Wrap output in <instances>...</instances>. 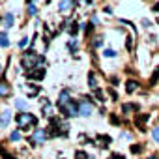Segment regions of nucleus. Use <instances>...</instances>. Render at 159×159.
<instances>
[{"mask_svg": "<svg viewBox=\"0 0 159 159\" xmlns=\"http://www.w3.org/2000/svg\"><path fill=\"white\" fill-rule=\"evenodd\" d=\"M45 131H47V137H51V138H54V137H68L69 125L66 124V120H62L60 116H53V118H49V127Z\"/></svg>", "mask_w": 159, "mask_h": 159, "instance_id": "1", "label": "nucleus"}, {"mask_svg": "<svg viewBox=\"0 0 159 159\" xmlns=\"http://www.w3.org/2000/svg\"><path fill=\"white\" fill-rule=\"evenodd\" d=\"M21 66L24 69H28V71L36 69V68H43V66H45V58H43V56H39V54H34L32 51H28V53L23 54Z\"/></svg>", "mask_w": 159, "mask_h": 159, "instance_id": "2", "label": "nucleus"}, {"mask_svg": "<svg viewBox=\"0 0 159 159\" xmlns=\"http://www.w3.org/2000/svg\"><path fill=\"white\" fill-rule=\"evenodd\" d=\"M15 122L21 129H30V127L38 125V118L30 112H19V116H15Z\"/></svg>", "mask_w": 159, "mask_h": 159, "instance_id": "3", "label": "nucleus"}, {"mask_svg": "<svg viewBox=\"0 0 159 159\" xmlns=\"http://www.w3.org/2000/svg\"><path fill=\"white\" fill-rule=\"evenodd\" d=\"M58 107H60V112H62L66 118L79 116V101H75V99H69L68 103H62Z\"/></svg>", "mask_w": 159, "mask_h": 159, "instance_id": "4", "label": "nucleus"}, {"mask_svg": "<svg viewBox=\"0 0 159 159\" xmlns=\"http://www.w3.org/2000/svg\"><path fill=\"white\" fill-rule=\"evenodd\" d=\"M45 138H47V131H43V129H36V133H34L32 137H30V144H32V146L43 144Z\"/></svg>", "mask_w": 159, "mask_h": 159, "instance_id": "5", "label": "nucleus"}, {"mask_svg": "<svg viewBox=\"0 0 159 159\" xmlns=\"http://www.w3.org/2000/svg\"><path fill=\"white\" fill-rule=\"evenodd\" d=\"M92 111H94V107H92L90 101H86V99L79 101V114H81V116H90Z\"/></svg>", "mask_w": 159, "mask_h": 159, "instance_id": "6", "label": "nucleus"}, {"mask_svg": "<svg viewBox=\"0 0 159 159\" xmlns=\"http://www.w3.org/2000/svg\"><path fill=\"white\" fill-rule=\"evenodd\" d=\"M28 79L30 81H43L45 79V68H36L28 71Z\"/></svg>", "mask_w": 159, "mask_h": 159, "instance_id": "7", "label": "nucleus"}, {"mask_svg": "<svg viewBox=\"0 0 159 159\" xmlns=\"http://www.w3.org/2000/svg\"><path fill=\"white\" fill-rule=\"evenodd\" d=\"M41 103H43V109H41L43 116H47V118H53V116H54V107L51 105V101H47V99H41Z\"/></svg>", "mask_w": 159, "mask_h": 159, "instance_id": "8", "label": "nucleus"}, {"mask_svg": "<svg viewBox=\"0 0 159 159\" xmlns=\"http://www.w3.org/2000/svg\"><path fill=\"white\" fill-rule=\"evenodd\" d=\"M24 92H26L28 97H36L41 92V88H39V86H34V84H24Z\"/></svg>", "mask_w": 159, "mask_h": 159, "instance_id": "9", "label": "nucleus"}, {"mask_svg": "<svg viewBox=\"0 0 159 159\" xmlns=\"http://www.w3.org/2000/svg\"><path fill=\"white\" fill-rule=\"evenodd\" d=\"M73 2H75V0H62V2H60V11H64V13L71 11V8H73Z\"/></svg>", "mask_w": 159, "mask_h": 159, "instance_id": "10", "label": "nucleus"}, {"mask_svg": "<svg viewBox=\"0 0 159 159\" xmlns=\"http://www.w3.org/2000/svg\"><path fill=\"white\" fill-rule=\"evenodd\" d=\"M96 140L99 142V146H101V148H107V146L111 144V137H107V135H97V137H96Z\"/></svg>", "mask_w": 159, "mask_h": 159, "instance_id": "11", "label": "nucleus"}, {"mask_svg": "<svg viewBox=\"0 0 159 159\" xmlns=\"http://www.w3.org/2000/svg\"><path fill=\"white\" fill-rule=\"evenodd\" d=\"M9 120H11V112L9 111H4V114L0 116V127H6L9 124Z\"/></svg>", "mask_w": 159, "mask_h": 159, "instance_id": "12", "label": "nucleus"}, {"mask_svg": "<svg viewBox=\"0 0 159 159\" xmlns=\"http://www.w3.org/2000/svg\"><path fill=\"white\" fill-rule=\"evenodd\" d=\"M137 88H138V83H137V81H127V83H125V92H127V94H133Z\"/></svg>", "mask_w": 159, "mask_h": 159, "instance_id": "13", "label": "nucleus"}, {"mask_svg": "<svg viewBox=\"0 0 159 159\" xmlns=\"http://www.w3.org/2000/svg\"><path fill=\"white\" fill-rule=\"evenodd\" d=\"M146 122H148V116L146 114H140V116H137L135 124H137V127H140V131H142V129H144V125H146Z\"/></svg>", "mask_w": 159, "mask_h": 159, "instance_id": "14", "label": "nucleus"}, {"mask_svg": "<svg viewBox=\"0 0 159 159\" xmlns=\"http://www.w3.org/2000/svg\"><path fill=\"white\" fill-rule=\"evenodd\" d=\"M68 101H69V92L68 90H62V92H60V97H58V105L68 103Z\"/></svg>", "mask_w": 159, "mask_h": 159, "instance_id": "15", "label": "nucleus"}, {"mask_svg": "<svg viewBox=\"0 0 159 159\" xmlns=\"http://www.w3.org/2000/svg\"><path fill=\"white\" fill-rule=\"evenodd\" d=\"M88 86H90L92 90L97 88V81H96V75L94 73H88Z\"/></svg>", "mask_w": 159, "mask_h": 159, "instance_id": "16", "label": "nucleus"}, {"mask_svg": "<svg viewBox=\"0 0 159 159\" xmlns=\"http://www.w3.org/2000/svg\"><path fill=\"white\" fill-rule=\"evenodd\" d=\"M8 45H9V38H8V34L0 32V47H8Z\"/></svg>", "mask_w": 159, "mask_h": 159, "instance_id": "17", "label": "nucleus"}, {"mask_svg": "<svg viewBox=\"0 0 159 159\" xmlns=\"http://www.w3.org/2000/svg\"><path fill=\"white\" fill-rule=\"evenodd\" d=\"M9 94H11V88H9L8 84L0 83V96H9Z\"/></svg>", "mask_w": 159, "mask_h": 159, "instance_id": "18", "label": "nucleus"}, {"mask_svg": "<svg viewBox=\"0 0 159 159\" xmlns=\"http://www.w3.org/2000/svg\"><path fill=\"white\" fill-rule=\"evenodd\" d=\"M75 159H94V157L88 155V153L83 152V150H79V152H75Z\"/></svg>", "mask_w": 159, "mask_h": 159, "instance_id": "19", "label": "nucleus"}, {"mask_svg": "<svg viewBox=\"0 0 159 159\" xmlns=\"http://www.w3.org/2000/svg\"><path fill=\"white\" fill-rule=\"evenodd\" d=\"M4 24H6V28H11V26H13V13H8V15H6Z\"/></svg>", "mask_w": 159, "mask_h": 159, "instance_id": "20", "label": "nucleus"}, {"mask_svg": "<svg viewBox=\"0 0 159 159\" xmlns=\"http://www.w3.org/2000/svg\"><path fill=\"white\" fill-rule=\"evenodd\" d=\"M122 111L125 112H131V111H138V105H122Z\"/></svg>", "mask_w": 159, "mask_h": 159, "instance_id": "21", "label": "nucleus"}, {"mask_svg": "<svg viewBox=\"0 0 159 159\" xmlns=\"http://www.w3.org/2000/svg\"><path fill=\"white\" fill-rule=\"evenodd\" d=\"M77 32H79V23H71V26H69V34H71V36H75Z\"/></svg>", "mask_w": 159, "mask_h": 159, "instance_id": "22", "label": "nucleus"}, {"mask_svg": "<svg viewBox=\"0 0 159 159\" xmlns=\"http://www.w3.org/2000/svg\"><path fill=\"white\" fill-rule=\"evenodd\" d=\"M103 54L107 56V58H114V56H116V51H114V49H105Z\"/></svg>", "mask_w": 159, "mask_h": 159, "instance_id": "23", "label": "nucleus"}, {"mask_svg": "<svg viewBox=\"0 0 159 159\" xmlns=\"http://www.w3.org/2000/svg\"><path fill=\"white\" fill-rule=\"evenodd\" d=\"M15 107H17L19 111H24V109H26V101H21V99L15 101Z\"/></svg>", "mask_w": 159, "mask_h": 159, "instance_id": "24", "label": "nucleus"}, {"mask_svg": "<svg viewBox=\"0 0 159 159\" xmlns=\"http://www.w3.org/2000/svg\"><path fill=\"white\" fill-rule=\"evenodd\" d=\"M36 13H38V8L32 2H28V15H36Z\"/></svg>", "mask_w": 159, "mask_h": 159, "instance_id": "25", "label": "nucleus"}, {"mask_svg": "<svg viewBox=\"0 0 159 159\" xmlns=\"http://www.w3.org/2000/svg\"><path fill=\"white\" fill-rule=\"evenodd\" d=\"M68 47H69L71 53H75V51H77V39H71V41L68 43Z\"/></svg>", "mask_w": 159, "mask_h": 159, "instance_id": "26", "label": "nucleus"}, {"mask_svg": "<svg viewBox=\"0 0 159 159\" xmlns=\"http://www.w3.org/2000/svg\"><path fill=\"white\" fill-rule=\"evenodd\" d=\"M9 138H11L13 142H15V140H19V138H21V133H19V131H13L11 135H9Z\"/></svg>", "mask_w": 159, "mask_h": 159, "instance_id": "27", "label": "nucleus"}, {"mask_svg": "<svg viewBox=\"0 0 159 159\" xmlns=\"http://www.w3.org/2000/svg\"><path fill=\"white\" fill-rule=\"evenodd\" d=\"M26 45H28V38H23L19 41V49H26Z\"/></svg>", "mask_w": 159, "mask_h": 159, "instance_id": "28", "label": "nucleus"}, {"mask_svg": "<svg viewBox=\"0 0 159 159\" xmlns=\"http://www.w3.org/2000/svg\"><path fill=\"white\" fill-rule=\"evenodd\" d=\"M131 152H133V153H140V152H142V146H140V144H133Z\"/></svg>", "mask_w": 159, "mask_h": 159, "instance_id": "29", "label": "nucleus"}, {"mask_svg": "<svg viewBox=\"0 0 159 159\" xmlns=\"http://www.w3.org/2000/svg\"><path fill=\"white\" fill-rule=\"evenodd\" d=\"M152 137H153V140H157V142H159V127L152 131Z\"/></svg>", "mask_w": 159, "mask_h": 159, "instance_id": "30", "label": "nucleus"}, {"mask_svg": "<svg viewBox=\"0 0 159 159\" xmlns=\"http://www.w3.org/2000/svg\"><path fill=\"white\" fill-rule=\"evenodd\" d=\"M111 124H114V125H120V120L114 116V114H111Z\"/></svg>", "mask_w": 159, "mask_h": 159, "instance_id": "31", "label": "nucleus"}, {"mask_svg": "<svg viewBox=\"0 0 159 159\" xmlns=\"http://www.w3.org/2000/svg\"><path fill=\"white\" fill-rule=\"evenodd\" d=\"M125 45H127V49H129V51H133V39H131V38L125 39Z\"/></svg>", "mask_w": 159, "mask_h": 159, "instance_id": "32", "label": "nucleus"}, {"mask_svg": "<svg viewBox=\"0 0 159 159\" xmlns=\"http://www.w3.org/2000/svg\"><path fill=\"white\" fill-rule=\"evenodd\" d=\"M101 45H103V39L97 38V39H96V47H101Z\"/></svg>", "mask_w": 159, "mask_h": 159, "instance_id": "33", "label": "nucleus"}, {"mask_svg": "<svg viewBox=\"0 0 159 159\" xmlns=\"http://www.w3.org/2000/svg\"><path fill=\"white\" fill-rule=\"evenodd\" d=\"M2 155H4V159H17V157H13V155H9V153H6V152H4V153H2Z\"/></svg>", "mask_w": 159, "mask_h": 159, "instance_id": "34", "label": "nucleus"}, {"mask_svg": "<svg viewBox=\"0 0 159 159\" xmlns=\"http://www.w3.org/2000/svg\"><path fill=\"white\" fill-rule=\"evenodd\" d=\"M148 159H159L157 155H150V157H148Z\"/></svg>", "mask_w": 159, "mask_h": 159, "instance_id": "35", "label": "nucleus"}, {"mask_svg": "<svg viewBox=\"0 0 159 159\" xmlns=\"http://www.w3.org/2000/svg\"><path fill=\"white\" fill-rule=\"evenodd\" d=\"M157 23H159V11H157Z\"/></svg>", "mask_w": 159, "mask_h": 159, "instance_id": "36", "label": "nucleus"}, {"mask_svg": "<svg viewBox=\"0 0 159 159\" xmlns=\"http://www.w3.org/2000/svg\"><path fill=\"white\" fill-rule=\"evenodd\" d=\"M0 69H2V66H0Z\"/></svg>", "mask_w": 159, "mask_h": 159, "instance_id": "37", "label": "nucleus"}, {"mask_svg": "<svg viewBox=\"0 0 159 159\" xmlns=\"http://www.w3.org/2000/svg\"><path fill=\"white\" fill-rule=\"evenodd\" d=\"M157 71H159V68H157Z\"/></svg>", "mask_w": 159, "mask_h": 159, "instance_id": "38", "label": "nucleus"}]
</instances>
